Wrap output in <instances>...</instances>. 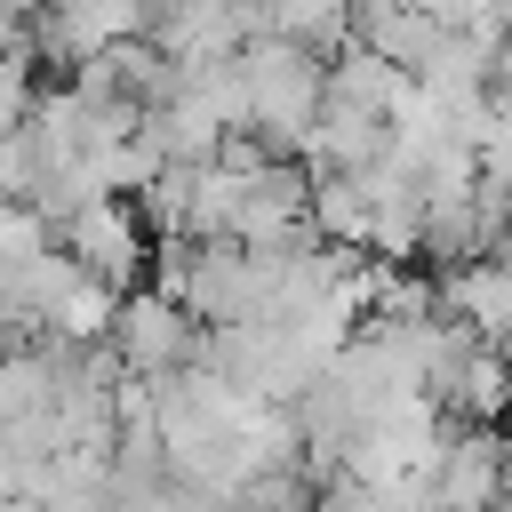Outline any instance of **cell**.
I'll list each match as a JSON object with an SVG mask.
<instances>
[{"label": "cell", "mask_w": 512, "mask_h": 512, "mask_svg": "<svg viewBox=\"0 0 512 512\" xmlns=\"http://www.w3.org/2000/svg\"><path fill=\"white\" fill-rule=\"evenodd\" d=\"M24 336H16V312H8V296H0V352H16Z\"/></svg>", "instance_id": "10"}, {"label": "cell", "mask_w": 512, "mask_h": 512, "mask_svg": "<svg viewBox=\"0 0 512 512\" xmlns=\"http://www.w3.org/2000/svg\"><path fill=\"white\" fill-rule=\"evenodd\" d=\"M400 88H408V72H392V64H384L376 48H360V40H344V48L328 56V96H336V104H360V112L384 120Z\"/></svg>", "instance_id": "6"}, {"label": "cell", "mask_w": 512, "mask_h": 512, "mask_svg": "<svg viewBox=\"0 0 512 512\" xmlns=\"http://www.w3.org/2000/svg\"><path fill=\"white\" fill-rule=\"evenodd\" d=\"M32 96H40L32 64H24V56H0V136H16V128L32 120Z\"/></svg>", "instance_id": "8"}, {"label": "cell", "mask_w": 512, "mask_h": 512, "mask_svg": "<svg viewBox=\"0 0 512 512\" xmlns=\"http://www.w3.org/2000/svg\"><path fill=\"white\" fill-rule=\"evenodd\" d=\"M240 80H248V136L272 160H304V136H312L320 96H328V64L312 48H296V40L256 32L240 48Z\"/></svg>", "instance_id": "1"}, {"label": "cell", "mask_w": 512, "mask_h": 512, "mask_svg": "<svg viewBox=\"0 0 512 512\" xmlns=\"http://www.w3.org/2000/svg\"><path fill=\"white\" fill-rule=\"evenodd\" d=\"M440 416L448 424H504L512 416V376H504V352L496 344H472L440 392Z\"/></svg>", "instance_id": "5"}, {"label": "cell", "mask_w": 512, "mask_h": 512, "mask_svg": "<svg viewBox=\"0 0 512 512\" xmlns=\"http://www.w3.org/2000/svg\"><path fill=\"white\" fill-rule=\"evenodd\" d=\"M200 320L176 304V296H160V288H128L120 296V312H112V360H120V376H136V384H160V376H176V368H192L200 360Z\"/></svg>", "instance_id": "3"}, {"label": "cell", "mask_w": 512, "mask_h": 512, "mask_svg": "<svg viewBox=\"0 0 512 512\" xmlns=\"http://www.w3.org/2000/svg\"><path fill=\"white\" fill-rule=\"evenodd\" d=\"M56 248H64L88 280H104L112 296H128V288H144V280H152V232H144L136 200H120V192L80 200V208L56 224Z\"/></svg>", "instance_id": "2"}, {"label": "cell", "mask_w": 512, "mask_h": 512, "mask_svg": "<svg viewBox=\"0 0 512 512\" xmlns=\"http://www.w3.org/2000/svg\"><path fill=\"white\" fill-rule=\"evenodd\" d=\"M496 352H504V376H512V336H504V344H496Z\"/></svg>", "instance_id": "11"}, {"label": "cell", "mask_w": 512, "mask_h": 512, "mask_svg": "<svg viewBox=\"0 0 512 512\" xmlns=\"http://www.w3.org/2000/svg\"><path fill=\"white\" fill-rule=\"evenodd\" d=\"M40 8H48V0H0V16H8V24H32Z\"/></svg>", "instance_id": "9"}, {"label": "cell", "mask_w": 512, "mask_h": 512, "mask_svg": "<svg viewBox=\"0 0 512 512\" xmlns=\"http://www.w3.org/2000/svg\"><path fill=\"white\" fill-rule=\"evenodd\" d=\"M264 32L272 40H296V48H344L352 40V0H256Z\"/></svg>", "instance_id": "7"}, {"label": "cell", "mask_w": 512, "mask_h": 512, "mask_svg": "<svg viewBox=\"0 0 512 512\" xmlns=\"http://www.w3.org/2000/svg\"><path fill=\"white\" fill-rule=\"evenodd\" d=\"M424 488H432V512H496L512 488V440L496 424H448L440 456L424 464Z\"/></svg>", "instance_id": "4"}]
</instances>
